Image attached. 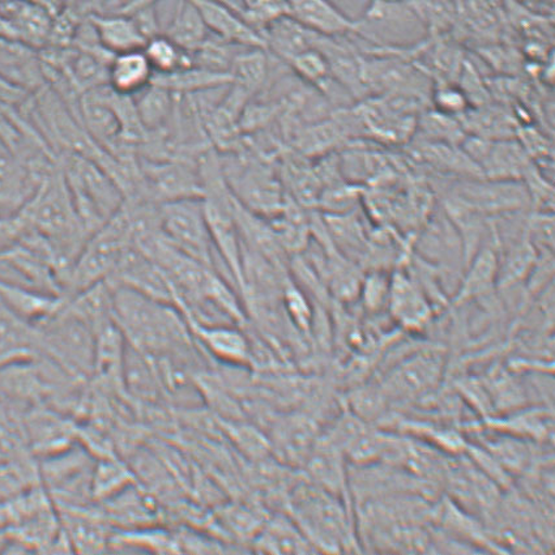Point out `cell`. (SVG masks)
Instances as JSON below:
<instances>
[{"instance_id":"1","label":"cell","mask_w":555,"mask_h":555,"mask_svg":"<svg viewBox=\"0 0 555 555\" xmlns=\"http://www.w3.org/2000/svg\"><path fill=\"white\" fill-rule=\"evenodd\" d=\"M111 285L113 318L131 348L162 357L186 352L193 346L186 319L175 305L157 301L129 286Z\"/></svg>"},{"instance_id":"2","label":"cell","mask_w":555,"mask_h":555,"mask_svg":"<svg viewBox=\"0 0 555 555\" xmlns=\"http://www.w3.org/2000/svg\"><path fill=\"white\" fill-rule=\"evenodd\" d=\"M60 163L72 191L76 212L89 237L122 208L126 197L118 183L98 163L62 153Z\"/></svg>"},{"instance_id":"3","label":"cell","mask_w":555,"mask_h":555,"mask_svg":"<svg viewBox=\"0 0 555 555\" xmlns=\"http://www.w3.org/2000/svg\"><path fill=\"white\" fill-rule=\"evenodd\" d=\"M341 503L339 496L308 481L293 489L288 506L292 520L312 546L323 552H340L352 540L347 509Z\"/></svg>"},{"instance_id":"4","label":"cell","mask_w":555,"mask_h":555,"mask_svg":"<svg viewBox=\"0 0 555 555\" xmlns=\"http://www.w3.org/2000/svg\"><path fill=\"white\" fill-rule=\"evenodd\" d=\"M220 163L228 188L242 207L267 220L282 212L288 195L267 159L241 155L220 158Z\"/></svg>"},{"instance_id":"5","label":"cell","mask_w":555,"mask_h":555,"mask_svg":"<svg viewBox=\"0 0 555 555\" xmlns=\"http://www.w3.org/2000/svg\"><path fill=\"white\" fill-rule=\"evenodd\" d=\"M38 349L61 363L69 373H91L94 365V334L91 327L63 308L59 314L36 325Z\"/></svg>"},{"instance_id":"6","label":"cell","mask_w":555,"mask_h":555,"mask_svg":"<svg viewBox=\"0 0 555 555\" xmlns=\"http://www.w3.org/2000/svg\"><path fill=\"white\" fill-rule=\"evenodd\" d=\"M159 227L171 245L216 270V251L202 197L158 204Z\"/></svg>"},{"instance_id":"7","label":"cell","mask_w":555,"mask_h":555,"mask_svg":"<svg viewBox=\"0 0 555 555\" xmlns=\"http://www.w3.org/2000/svg\"><path fill=\"white\" fill-rule=\"evenodd\" d=\"M142 196L165 203L203 196L199 164L189 158L145 159L139 157Z\"/></svg>"},{"instance_id":"8","label":"cell","mask_w":555,"mask_h":555,"mask_svg":"<svg viewBox=\"0 0 555 555\" xmlns=\"http://www.w3.org/2000/svg\"><path fill=\"white\" fill-rule=\"evenodd\" d=\"M470 208L483 216L516 212L531 204L526 184L521 181L489 180L472 178L459 186L455 195Z\"/></svg>"},{"instance_id":"9","label":"cell","mask_w":555,"mask_h":555,"mask_svg":"<svg viewBox=\"0 0 555 555\" xmlns=\"http://www.w3.org/2000/svg\"><path fill=\"white\" fill-rule=\"evenodd\" d=\"M442 370V356L434 350H421L408 357L386 376L382 390L387 398L420 397L438 385Z\"/></svg>"},{"instance_id":"10","label":"cell","mask_w":555,"mask_h":555,"mask_svg":"<svg viewBox=\"0 0 555 555\" xmlns=\"http://www.w3.org/2000/svg\"><path fill=\"white\" fill-rule=\"evenodd\" d=\"M194 341L216 360L232 366L251 365V341L241 325L227 323H203L186 318Z\"/></svg>"},{"instance_id":"11","label":"cell","mask_w":555,"mask_h":555,"mask_svg":"<svg viewBox=\"0 0 555 555\" xmlns=\"http://www.w3.org/2000/svg\"><path fill=\"white\" fill-rule=\"evenodd\" d=\"M189 2L199 12L210 35L235 47L266 50L263 36L253 29L232 4L222 0H189Z\"/></svg>"},{"instance_id":"12","label":"cell","mask_w":555,"mask_h":555,"mask_svg":"<svg viewBox=\"0 0 555 555\" xmlns=\"http://www.w3.org/2000/svg\"><path fill=\"white\" fill-rule=\"evenodd\" d=\"M40 184L16 153L0 142V216L21 212Z\"/></svg>"},{"instance_id":"13","label":"cell","mask_w":555,"mask_h":555,"mask_svg":"<svg viewBox=\"0 0 555 555\" xmlns=\"http://www.w3.org/2000/svg\"><path fill=\"white\" fill-rule=\"evenodd\" d=\"M0 12L14 29L17 42L35 50L47 47L55 16L48 8L30 0H3Z\"/></svg>"},{"instance_id":"14","label":"cell","mask_w":555,"mask_h":555,"mask_svg":"<svg viewBox=\"0 0 555 555\" xmlns=\"http://www.w3.org/2000/svg\"><path fill=\"white\" fill-rule=\"evenodd\" d=\"M388 310L401 327L420 331L430 323L433 309L425 292L405 272H397L391 276Z\"/></svg>"},{"instance_id":"15","label":"cell","mask_w":555,"mask_h":555,"mask_svg":"<svg viewBox=\"0 0 555 555\" xmlns=\"http://www.w3.org/2000/svg\"><path fill=\"white\" fill-rule=\"evenodd\" d=\"M68 297L28 289L0 279V301L24 322L37 325L59 314Z\"/></svg>"},{"instance_id":"16","label":"cell","mask_w":555,"mask_h":555,"mask_svg":"<svg viewBox=\"0 0 555 555\" xmlns=\"http://www.w3.org/2000/svg\"><path fill=\"white\" fill-rule=\"evenodd\" d=\"M291 17L315 34L337 37L359 35L360 23L352 21L331 0H286Z\"/></svg>"},{"instance_id":"17","label":"cell","mask_w":555,"mask_h":555,"mask_svg":"<svg viewBox=\"0 0 555 555\" xmlns=\"http://www.w3.org/2000/svg\"><path fill=\"white\" fill-rule=\"evenodd\" d=\"M344 461L346 455L335 443L325 436L318 438L314 448L306 459L310 481L331 494L346 496L348 474Z\"/></svg>"},{"instance_id":"18","label":"cell","mask_w":555,"mask_h":555,"mask_svg":"<svg viewBox=\"0 0 555 555\" xmlns=\"http://www.w3.org/2000/svg\"><path fill=\"white\" fill-rule=\"evenodd\" d=\"M102 48L112 55L143 50L146 37L133 17L117 12H94L88 16Z\"/></svg>"},{"instance_id":"19","label":"cell","mask_w":555,"mask_h":555,"mask_svg":"<svg viewBox=\"0 0 555 555\" xmlns=\"http://www.w3.org/2000/svg\"><path fill=\"white\" fill-rule=\"evenodd\" d=\"M533 159L518 140H491L480 163L481 173L489 180L521 181L533 168Z\"/></svg>"},{"instance_id":"20","label":"cell","mask_w":555,"mask_h":555,"mask_svg":"<svg viewBox=\"0 0 555 555\" xmlns=\"http://www.w3.org/2000/svg\"><path fill=\"white\" fill-rule=\"evenodd\" d=\"M498 266H500V254H498V242L493 245L482 246L475 254L465 267V276L452 306H463L475 299L487 297L496 286Z\"/></svg>"},{"instance_id":"21","label":"cell","mask_w":555,"mask_h":555,"mask_svg":"<svg viewBox=\"0 0 555 555\" xmlns=\"http://www.w3.org/2000/svg\"><path fill=\"white\" fill-rule=\"evenodd\" d=\"M153 68L143 50L113 55L107 67V86L122 95H137L152 82Z\"/></svg>"},{"instance_id":"22","label":"cell","mask_w":555,"mask_h":555,"mask_svg":"<svg viewBox=\"0 0 555 555\" xmlns=\"http://www.w3.org/2000/svg\"><path fill=\"white\" fill-rule=\"evenodd\" d=\"M318 34L295 21L291 16L280 18L261 31L266 51H270L280 61L288 63L304 51L314 48Z\"/></svg>"},{"instance_id":"23","label":"cell","mask_w":555,"mask_h":555,"mask_svg":"<svg viewBox=\"0 0 555 555\" xmlns=\"http://www.w3.org/2000/svg\"><path fill=\"white\" fill-rule=\"evenodd\" d=\"M253 546L257 552L274 554L315 551L296 522L286 516L267 520L253 539Z\"/></svg>"},{"instance_id":"24","label":"cell","mask_w":555,"mask_h":555,"mask_svg":"<svg viewBox=\"0 0 555 555\" xmlns=\"http://www.w3.org/2000/svg\"><path fill=\"white\" fill-rule=\"evenodd\" d=\"M539 259L538 247L534 246L526 227L520 240L515 241L505 253L500 255L498 266L496 286L502 289H509L529 278L535 261Z\"/></svg>"},{"instance_id":"25","label":"cell","mask_w":555,"mask_h":555,"mask_svg":"<svg viewBox=\"0 0 555 555\" xmlns=\"http://www.w3.org/2000/svg\"><path fill=\"white\" fill-rule=\"evenodd\" d=\"M229 73L210 72V69L190 66L178 72L153 76V85L168 89L176 95L210 91L232 85Z\"/></svg>"},{"instance_id":"26","label":"cell","mask_w":555,"mask_h":555,"mask_svg":"<svg viewBox=\"0 0 555 555\" xmlns=\"http://www.w3.org/2000/svg\"><path fill=\"white\" fill-rule=\"evenodd\" d=\"M164 35L188 53L199 49L210 36L199 12L189 0H178L173 18Z\"/></svg>"},{"instance_id":"27","label":"cell","mask_w":555,"mask_h":555,"mask_svg":"<svg viewBox=\"0 0 555 555\" xmlns=\"http://www.w3.org/2000/svg\"><path fill=\"white\" fill-rule=\"evenodd\" d=\"M176 98L175 93L153 85V82L142 92L133 95L140 122L146 131L153 132L165 129L171 116H173Z\"/></svg>"},{"instance_id":"28","label":"cell","mask_w":555,"mask_h":555,"mask_svg":"<svg viewBox=\"0 0 555 555\" xmlns=\"http://www.w3.org/2000/svg\"><path fill=\"white\" fill-rule=\"evenodd\" d=\"M270 72L267 51L263 49H244L232 63V85L242 89L250 98L266 85Z\"/></svg>"},{"instance_id":"29","label":"cell","mask_w":555,"mask_h":555,"mask_svg":"<svg viewBox=\"0 0 555 555\" xmlns=\"http://www.w3.org/2000/svg\"><path fill=\"white\" fill-rule=\"evenodd\" d=\"M490 429L514 434L515 437L545 440L552 437V413L544 410H525L506 420H487Z\"/></svg>"},{"instance_id":"30","label":"cell","mask_w":555,"mask_h":555,"mask_svg":"<svg viewBox=\"0 0 555 555\" xmlns=\"http://www.w3.org/2000/svg\"><path fill=\"white\" fill-rule=\"evenodd\" d=\"M143 51L156 75L171 74L193 66L191 54L164 34L150 38Z\"/></svg>"},{"instance_id":"31","label":"cell","mask_w":555,"mask_h":555,"mask_svg":"<svg viewBox=\"0 0 555 555\" xmlns=\"http://www.w3.org/2000/svg\"><path fill=\"white\" fill-rule=\"evenodd\" d=\"M417 131L423 133L426 142L452 145H461L467 137L461 119L438 111L427 112L423 116H418Z\"/></svg>"},{"instance_id":"32","label":"cell","mask_w":555,"mask_h":555,"mask_svg":"<svg viewBox=\"0 0 555 555\" xmlns=\"http://www.w3.org/2000/svg\"><path fill=\"white\" fill-rule=\"evenodd\" d=\"M131 472L117 461L106 459L92 474V495L98 500L114 496L132 483Z\"/></svg>"},{"instance_id":"33","label":"cell","mask_w":555,"mask_h":555,"mask_svg":"<svg viewBox=\"0 0 555 555\" xmlns=\"http://www.w3.org/2000/svg\"><path fill=\"white\" fill-rule=\"evenodd\" d=\"M125 546L143 547L146 551L157 553H181L177 533L164 531V529H144V531L124 532L111 540Z\"/></svg>"},{"instance_id":"34","label":"cell","mask_w":555,"mask_h":555,"mask_svg":"<svg viewBox=\"0 0 555 555\" xmlns=\"http://www.w3.org/2000/svg\"><path fill=\"white\" fill-rule=\"evenodd\" d=\"M288 65L299 79L308 82L309 86L318 88L321 92L332 81L328 63L321 51L315 48L298 54Z\"/></svg>"},{"instance_id":"35","label":"cell","mask_w":555,"mask_h":555,"mask_svg":"<svg viewBox=\"0 0 555 555\" xmlns=\"http://www.w3.org/2000/svg\"><path fill=\"white\" fill-rule=\"evenodd\" d=\"M240 15L250 27L261 35L280 18L291 16L289 5L286 0H253L238 10Z\"/></svg>"},{"instance_id":"36","label":"cell","mask_w":555,"mask_h":555,"mask_svg":"<svg viewBox=\"0 0 555 555\" xmlns=\"http://www.w3.org/2000/svg\"><path fill=\"white\" fill-rule=\"evenodd\" d=\"M282 298L286 317L289 318L292 324L304 334H310L315 314L301 288L292 280L286 279Z\"/></svg>"},{"instance_id":"37","label":"cell","mask_w":555,"mask_h":555,"mask_svg":"<svg viewBox=\"0 0 555 555\" xmlns=\"http://www.w3.org/2000/svg\"><path fill=\"white\" fill-rule=\"evenodd\" d=\"M390 288L391 276L382 270H375L363 276L360 291L363 308L372 314L387 308Z\"/></svg>"},{"instance_id":"38","label":"cell","mask_w":555,"mask_h":555,"mask_svg":"<svg viewBox=\"0 0 555 555\" xmlns=\"http://www.w3.org/2000/svg\"><path fill=\"white\" fill-rule=\"evenodd\" d=\"M386 393L382 388L357 387L349 393L348 403L350 411L357 417L365 421L378 418L386 410Z\"/></svg>"},{"instance_id":"39","label":"cell","mask_w":555,"mask_h":555,"mask_svg":"<svg viewBox=\"0 0 555 555\" xmlns=\"http://www.w3.org/2000/svg\"><path fill=\"white\" fill-rule=\"evenodd\" d=\"M431 101L436 111L451 117H461L470 108L461 87L455 82H438L433 89Z\"/></svg>"},{"instance_id":"40","label":"cell","mask_w":555,"mask_h":555,"mask_svg":"<svg viewBox=\"0 0 555 555\" xmlns=\"http://www.w3.org/2000/svg\"><path fill=\"white\" fill-rule=\"evenodd\" d=\"M494 442L487 443V451L495 459L503 468L518 470L525 468L528 462V451L520 439H493Z\"/></svg>"},{"instance_id":"41","label":"cell","mask_w":555,"mask_h":555,"mask_svg":"<svg viewBox=\"0 0 555 555\" xmlns=\"http://www.w3.org/2000/svg\"><path fill=\"white\" fill-rule=\"evenodd\" d=\"M224 521L234 533H238L241 538L246 539H254L266 522L261 521L258 516H255L253 509L241 506L227 508Z\"/></svg>"},{"instance_id":"42","label":"cell","mask_w":555,"mask_h":555,"mask_svg":"<svg viewBox=\"0 0 555 555\" xmlns=\"http://www.w3.org/2000/svg\"><path fill=\"white\" fill-rule=\"evenodd\" d=\"M22 140V133L18 131L14 119V106L4 105L0 102V142L8 145L15 153Z\"/></svg>"},{"instance_id":"43","label":"cell","mask_w":555,"mask_h":555,"mask_svg":"<svg viewBox=\"0 0 555 555\" xmlns=\"http://www.w3.org/2000/svg\"><path fill=\"white\" fill-rule=\"evenodd\" d=\"M31 98V92L0 73V102L9 106H23Z\"/></svg>"},{"instance_id":"44","label":"cell","mask_w":555,"mask_h":555,"mask_svg":"<svg viewBox=\"0 0 555 555\" xmlns=\"http://www.w3.org/2000/svg\"><path fill=\"white\" fill-rule=\"evenodd\" d=\"M0 40L3 41H16V36L14 29H12L11 24L8 22V18H5L0 12Z\"/></svg>"},{"instance_id":"45","label":"cell","mask_w":555,"mask_h":555,"mask_svg":"<svg viewBox=\"0 0 555 555\" xmlns=\"http://www.w3.org/2000/svg\"><path fill=\"white\" fill-rule=\"evenodd\" d=\"M531 2H534L535 4H542L545 9L551 11H553L554 8V0H531Z\"/></svg>"},{"instance_id":"46","label":"cell","mask_w":555,"mask_h":555,"mask_svg":"<svg viewBox=\"0 0 555 555\" xmlns=\"http://www.w3.org/2000/svg\"><path fill=\"white\" fill-rule=\"evenodd\" d=\"M30 2L42 4L44 8H48L51 12H53L54 15H56V12L53 10V8H51L48 0H30Z\"/></svg>"},{"instance_id":"47","label":"cell","mask_w":555,"mask_h":555,"mask_svg":"<svg viewBox=\"0 0 555 555\" xmlns=\"http://www.w3.org/2000/svg\"><path fill=\"white\" fill-rule=\"evenodd\" d=\"M240 2L242 3V8H244V5L253 2V0H240Z\"/></svg>"},{"instance_id":"48","label":"cell","mask_w":555,"mask_h":555,"mask_svg":"<svg viewBox=\"0 0 555 555\" xmlns=\"http://www.w3.org/2000/svg\"><path fill=\"white\" fill-rule=\"evenodd\" d=\"M0 2H3V0H0Z\"/></svg>"}]
</instances>
